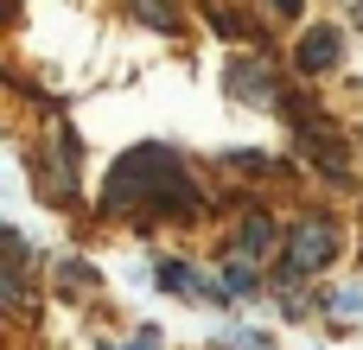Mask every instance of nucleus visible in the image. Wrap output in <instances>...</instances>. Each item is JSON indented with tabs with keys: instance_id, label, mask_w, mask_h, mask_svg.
Listing matches in <instances>:
<instances>
[{
	"instance_id": "f03ea898",
	"label": "nucleus",
	"mask_w": 363,
	"mask_h": 350,
	"mask_svg": "<svg viewBox=\"0 0 363 350\" xmlns=\"http://www.w3.org/2000/svg\"><path fill=\"white\" fill-rule=\"evenodd\" d=\"M338 57H345V45H338L332 26H313V32L300 38V70H332Z\"/></svg>"
},
{
	"instance_id": "7ed1b4c3",
	"label": "nucleus",
	"mask_w": 363,
	"mask_h": 350,
	"mask_svg": "<svg viewBox=\"0 0 363 350\" xmlns=\"http://www.w3.org/2000/svg\"><path fill=\"white\" fill-rule=\"evenodd\" d=\"M230 89H242V102H268L274 96L268 70H249V64H230Z\"/></svg>"
},
{
	"instance_id": "39448f33",
	"label": "nucleus",
	"mask_w": 363,
	"mask_h": 350,
	"mask_svg": "<svg viewBox=\"0 0 363 350\" xmlns=\"http://www.w3.org/2000/svg\"><path fill=\"white\" fill-rule=\"evenodd\" d=\"M325 312H332V319H351V312H363V287H345V293H332V300H325Z\"/></svg>"
},
{
	"instance_id": "20e7f679",
	"label": "nucleus",
	"mask_w": 363,
	"mask_h": 350,
	"mask_svg": "<svg viewBox=\"0 0 363 350\" xmlns=\"http://www.w3.org/2000/svg\"><path fill=\"white\" fill-rule=\"evenodd\" d=\"M268 242H274V223H262V217H255V223H242L236 255H242V261H255V255H268Z\"/></svg>"
},
{
	"instance_id": "0eeeda50",
	"label": "nucleus",
	"mask_w": 363,
	"mask_h": 350,
	"mask_svg": "<svg viewBox=\"0 0 363 350\" xmlns=\"http://www.w3.org/2000/svg\"><path fill=\"white\" fill-rule=\"evenodd\" d=\"M121 350H160V332H134V338H128Z\"/></svg>"
},
{
	"instance_id": "423d86ee",
	"label": "nucleus",
	"mask_w": 363,
	"mask_h": 350,
	"mask_svg": "<svg viewBox=\"0 0 363 350\" xmlns=\"http://www.w3.org/2000/svg\"><path fill=\"white\" fill-rule=\"evenodd\" d=\"M236 350H274V338H268V332H242V338H236Z\"/></svg>"
},
{
	"instance_id": "f257e3e1",
	"label": "nucleus",
	"mask_w": 363,
	"mask_h": 350,
	"mask_svg": "<svg viewBox=\"0 0 363 350\" xmlns=\"http://www.w3.org/2000/svg\"><path fill=\"white\" fill-rule=\"evenodd\" d=\"M332 255H338V223H332V217H306V223L287 236L281 274H287V281H306V274L332 268Z\"/></svg>"
},
{
	"instance_id": "6e6552de",
	"label": "nucleus",
	"mask_w": 363,
	"mask_h": 350,
	"mask_svg": "<svg viewBox=\"0 0 363 350\" xmlns=\"http://www.w3.org/2000/svg\"><path fill=\"white\" fill-rule=\"evenodd\" d=\"M357 19H363V0H357Z\"/></svg>"
}]
</instances>
